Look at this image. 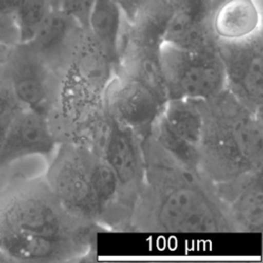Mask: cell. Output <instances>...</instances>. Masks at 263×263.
<instances>
[{
  "instance_id": "6da1fadb",
  "label": "cell",
  "mask_w": 263,
  "mask_h": 263,
  "mask_svg": "<svg viewBox=\"0 0 263 263\" xmlns=\"http://www.w3.org/2000/svg\"><path fill=\"white\" fill-rule=\"evenodd\" d=\"M142 148L144 182L129 229L170 233L236 231L210 180L170 155L150 135L142 139Z\"/></svg>"
},
{
  "instance_id": "7a4b0ae2",
  "label": "cell",
  "mask_w": 263,
  "mask_h": 263,
  "mask_svg": "<svg viewBox=\"0 0 263 263\" xmlns=\"http://www.w3.org/2000/svg\"><path fill=\"white\" fill-rule=\"evenodd\" d=\"M202 116L198 171L213 184L263 170V114H256L227 89L198 101Z\"/></svg>"
},
{
  "instance_id": "3957f363",
  "label": "cell",
  "mask_w": 263,
  "mask_h": 263,
  "mask_svg": "<svg viewBox=\"0 0 263 263\" xmlns=\"http://www.w3.org/2000/svg\"><path fill=\"white\" fill-rule=\"evenodd\" d=\"M160 63L167 100L204 101L226 89L216 47L186 50L161 43Z\"/></svg>"
},
{
  "instance_id": "277c9868",
  "label": "cell",
  "mask_w": 263,
  "mask_h": 263,
  "mask_svg": "<svg viewBox=\"0 0 263 263\" xmlns=\"http://www.w3.org/2000/svg\"><path fill=\"white\" fill-rule=\"evenodd\" d=\"M44 180L69 214L102 228L89 172L88 148L60 143L49 160Z\"/></svg>"
},
{
  "instance_id": "5b68a950",
  "label": "cell",
  "mask_w": 263,
  "mask_h": 263,
  "mask_svg": "<svg viewBox=\"0 0 263 263\" xmlns=\"http://www.w3.org/2000/svg\"><path fill=\"white\" fill-rule=\"evenodd\" d=\"M226 89L256 114H263V40L261 31L237 40H217Z\"/></svg>"
},
{
  "instance_id": "8992f818",
  "label": "cell",
  "mask_w": 263,
  "mask_h": 263,
  "mask_svg": "<svg viewBox=\"0 0 263 263\" xmlns=\"http://www.w3.org/2000/svg\"><path fill=\"white\" fill-rule=\"evenodd\" d=\"M201 129L198 101L175 99L166 101L149 135L182 164L198 171Z\"/></svg>"
},
{
  "instance_id": "52a82bcc",
  "label": "cell",
  "mask_w": 263,
  "mask_h": 263,
  "mask_svg": "<svg viewBox=\"0 0 263 263\" xmlns=\"http://www.w3.org/2000/svg\"><path fill=\"white\" fill-rule=\"evenodd\" d=\"M166 101L142 81L115 73L105 90L104 108L112 118L144 138L150 134Z\"/></svg>"
},
{
  "instance_id": "ba28073f",
  "label": "cell",
  "mask_w": 263,
  "mask_h": 263,
  "mask_svg": "<svg viewBox=\"0 0 263 263\" xmlns=\"http://www.w3.org/2000/svg\"><path fill=\"white\" fill-rule=\"evenodd\" d=\"M142 139L132 128L108 114L107 125L95 151L114 171L123 194L133 209L144 182Z\"/></svg>"
},
{
  "instance_id": "9c48e42d",
  "label": "cell",
  "mask_w": 263,
  "mask_h": 263,
  "mask_svg": "<svg viewBox=\"0 0 263 263\" xmlns=\"http://www.w3.org/2000/svg\"><path fill=\"white\" fill-rule=\"evenodd\" d=\"M18 45L24 50L15 62L9 87L22 107L47 115L55 101L60 75L29 45Z\"/></svg>"
},
{
  "instance_id": "30bf717a",
  "label": "cell",
  "mask_w": 263,
  "mask_h": 263,
  "mask_svg": "<svg viewBox=\"0 0 263 263\" xmlns=\"http://www.w3.org/2000/svg\"><path fill=\"white\" fill-rule=\"evenodd\" d=\"M58 145L47 116L22 107L5 124L0 162L13 161L31 155L51 158Z\"/></svg>"
},
{
  "instance_id": "8fae6325",
  "label": "cell",
  "mask_w": 263,
  "mask_h": 263,
  "mask_svg": "<svg viewBox=\"0 0 263 263\" xmlns=\"http://www.w3.org/2000/svg\"><path fill=\"white\" fill-rule=\"evenodd\" d=\"M262 171H253L235 179L213 184L236 231L260 233L263 229Z\"/></svg>"
},
{
  "instance_id": "7c38bea8",
  "label": "cell",
  "mask_w": 263,
  "mask_h": 263,
  "mask_svg": "<svg viewBox=\"0 0 263 263\" xmlns=\"http://www.w3.org/2000/svg\"><path fill=\"white\" fill-rule=\"evenodd\" d=\"M89 241L57 239L16 230H0V249L11 259L22 261H65L85 255Z\"/></svg>"
},
{
  "instance_id": "4fadbf2b",
  "label": "cell",
  "mask_w": 263,
  "mask_h": 263,
  "mask_svg": "<svg viewBox=\"0 0 263 263\" xmlns=\"http://www.w3.org/2000/svg\"><path fill=\"white\" fill-rule=\"evenodd\" d=\"M161 38L162 43L186 50L210 49L217 44L200 7L174 8L164 21Z\"/></svg>"
},
{
  "instance_id": "5bb4252c",
  "label": "cell",
  "mask_w": 263,
  "mask_h": 263,
  "mask_svg": "<svg viewBox=\"0 0 263 263\" xmlns=\"http://www.w3.org/2000/svg\"><path fill=\"white\" fill-rule=\"evenodd\" d=\"M210 27L221 41H237L261 31L257 0H224L212 10Z\"/></svg>"
},
{
  "instance_id": "9a60e30c",
  "label": "cell",
  "mask_w": 263,
  "mask_h": 263,
  "mask_svg": "<svg viewBox=\"0 0 263 263\" xmlns=\"http://www.w3.org/2000/svg\"><path fill=\"white\" fill-rule=\"evenodd\" d=\"M125 18L116 0H92L86 31L117 68Z\"/></svg>"
},
{
  "instance_id": "2e32d148",
  "label": "cell",
  "mask_w": 263,
  "mask_h": 263,
  "mask_svg": "<svg viewBox=\"0 0 263 263\" xmlns=\"http://www.w3.org/2000/svg\"><path fill=\"white\" fill-rule=\"evenodd\" d=\"M52 5L49 0H21L15 13L18 44H28Z\"/></svg>"
},
{
  "instance_id": "e0dca14e",
  "label": "cell",
  "mask_w": 263,
  "mask_h": 263,
  "mask_svg": "<svg viewBox=\"0 0 263 263\" xmlns=\"http://www.w3.org/2000/svg\"><path fill=\"white\" fill-rule=\"evenodd\" d=\"M22 106L16 102L10 87H4L0 84V123H3L6 117L10 118Z\"/></svg>"
},
{
  "instance_id": "ac0fdd59",
  "label": "cell",
  "mask_w": 263,
  "mask_h": 263,
  "mask_svg": "<svg viewBox=\"0 0 263 263\" xmlns=\"http://www.w3.org/2000/svg\"><path fill=\"white\" fill-rule=\"evenodd\" d=\"M122 13L130 25L134 24L137 18L143 12L144 7L151 2V0H116Z\"/></svg>"
},
{
  "instance_id": "d6986e66",
  "label": "cell",
  "mask_w": 263,
  "mask_h": 263,
  "mask_svg": "<svg viewBox=\"0 0 263 263\" xmlns=\"http://www.w3.org/2000/svg\"><path fill=\"white\" fill-rule=\"evenodd\" d=\"M21 0H0V13L15 14Z\"/></svg>"
},
{
  "instance_id": "ffe728a7",
  "label": "cell",
  "mask_w": 263,
  "mask_h": 263,
  "mask_svg": "<svg viewBox=\"0 0 263 263\" xmlns=\"http://www.w3.org/2000/svg\"><path fill=\"white\" fill-rule=\"evenodd\" d=\"M4 132H5V124L3 125V123H0V150H1V147H2V143H3Z\"/></svg>"
},
{
  "instance_id": "44dd1931",
  "label": "cell",
  "mask_w": 263,
  "mask_h": 263,
  "mask_svg": "<svg viewBox=\"0 0 263 263\" xmlns=\"http://www.w3.org/2000/svg\"><path fill=\"white\" fill-rule=\"evenodd\" d=\"M8 260H11V259L0 249V262L1 261H8Z\"/></svg>"
},
{
  "instance_id": "7402d4cb",
  "label": "cell",
  "mask_w": 263,
  "mask_h": 263,
  "mask_svg": "<svg viewBox=\"0 0 263 263\" xmlns=\"http://www.w3.org/2000/svg\"><path fill=\"white\" fill-rule=\"evenodd\" d=\"M222 1H224V0H210V4H211V7H212V10H213L218 4H220Z\"/></svg>"
},
{
  "instance_id": "603a6c76",
  "label": "cell",
  "mask_w": 263,
  "mask_h": 263,
  "mask_svg": "<svg viewBox=\"0 0 263 263\" xmlns=\"http://www.w3.org/2000/svg\"><path fill=\"white\" fill-rule=\"evenodd\" d=\"M0 44H1V43H0Z\"/></svg>"
}]
</instances>
